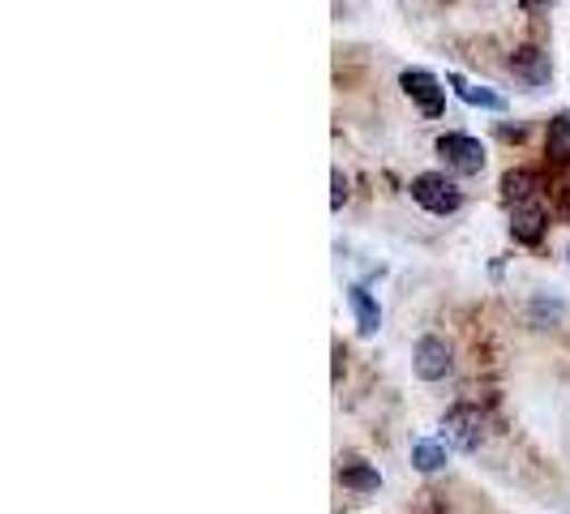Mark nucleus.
<instances>
[{"mask_svg":"<svg viewBox=\"0 0 570 514\" xmlns=\"http://www.w3.org/2000/svg\"><path fill=\"white\" fill-rule=\"evenodd\" d=\"M451 369H455V360H451L446 339L425 335V339L416 343V352H412V373H416L421 382H442V377H451Z\"/></svg>","mask_w":570,"mask_h":514,"instance_id":"obj_5","label":"nucleus"},{"mask_svg":"<svg viewBox=\"0 0 570 514\" xmlns=\"http://www.w3.org/2000/svg\"><path fill=\"white\" fill-rule=\"evenodd\" d=\"M562 219H567V224H570V189H567V194H562Z\"/></svg>","mask_w":570,"mask_h":514,"instance_id":"obj_16","label":"nucleus"},{"mask_svg":"<svg viewBox=\"0 0 570 514\" xmlns=\"http://www.w3.org/2000/svg\"><path fill=\"white\" fill-rule=\"evenodd\" d=\"M438 155H442V164L459 176H481L485 171V146L476 142L472 134H442L438 138Z\"/></svg>","mask_w":570,"mask_h":514,"instance_id":"obj_2","label":"nucleus"},{"mask_svg":"<svg viewBox=\"0 0 570 514\" xmlns=\"http://www.w3.org/2000/svg\"><path fill=\"white\" fill-rule=\"evenodd\" d=\"M331 180H335V198H331V210L340 215V210H343V201H347V176H343V171L335 168V171H331Z\"/></svg>","mask_w":570,"mask_h":514,"instance_id":"obj_15","label":"nucleus"},{"mask_svg":"<svg viewBox=\"0 0 570 514\" xmlns=\"http://www.w3.org/2000/svg\"><path fill=\"white\" fill-rule=\"evenodd\" d=\"M544 155H549L553 168L570 164V112H558L544 125Z\"/></svg>","mask_w":570,"mask_h":514,"instance_id":"obj_10","label":"nucleus"},{"mask_svg":"<svg viewBox=\"0 0 570 514\" xmlns=\"http://www.w3.org/2000/svg\"><path fill=\"white\" fill-rule=\"evenodd\" d=\"M511 73L528 86V90H541V86H549V78H553V60H549V52H541V48H514Z\"/></svg>","mask_w":570,"mask_h":514,"instance_id":"obj_6","label":"nucleus"},{"mask_svg":"<svg viewBox=\"0 0 570 514\" xmlns=\"http://www.w3.org/2000/svg\"><path fill=\"white\" fill-rule=\"evenodd\" d=\"M412 467L416 472H442L446 467V442H433V437H421V442H412Z\"/></svg>","mask_w":570,"mask_h":514,"instance_id":"obj_12","label":"nucleus"},{"mask_svg":"<svg viewBox=\"0 0 570 514\" xmlns=\"http://www.w3.org/2000/svg\"><path fill=\"white\" fill-rule=\"evenodd\" d=\"M511 236L519 240V245H541V236H544V210L537 206V201H514Z\"/></svg>","mask_w":570,"mask_h":514,"instance_id":"obj_7","label":"nucleus"},{"mask_svg":"<svg viewBox=\"0 0 570 514\" xmlns=\"http://www.w3.org/2000/svg\"><path fill=\"white\" fill-rule=\"evenodd\" d=\"M562 314H567L562 300H544V296H537L532 309H528V322H532V326H544V317H549V322H562Z\"/></svg>","mask_w":570,"mask_h":514,"instance_id":"obj_14","label":"nucleus"},{"mask_svg":"<svg viewBox=\"0 0 570 514\" xmlns=\"http://www.w3.org/2000/svg\"><path fill=\"white\" fill-rule=\"evenodd\" d=\"M340 485L352 488V493H377L382 488V472L370 467V463H361V458H343Z\"/></svg>","mask_w":570,"mask_h":514,"instance_id":"obj_11","label":"nucleus"},{"mask_svg":"<svg viewBox=\"0 0 570 514\" xmlns=\"http://www.w3.org/2000/svg\"><path fill=\"white\" fill-rule=\"evenodd\" d=\"M347 305H352V314H356V330L373 339L377 330H382V305L373 300L365 287H347Z\"/></svg>","mask_w":570,"mask_h":514,"instance_id":"obj_9","label":"nucleus"},{"mask_svg":"<svg viewBox=\"0 0 570 514\" xmlns=\"http://www.w3.org/2000/svg\"><path fill=\"white\" fill-rule=\"evenodd\" d=\"M412 201L429 210V215H438V219H446V215H455L459 206H463V194H459V185L451 176H442V171H421V176H412Z\"/></svg>","mask_w":570,"mask_h":514,"instance_id":"obj_1","label":"nucleus"},{"mask_svg":"<svg viewBox=\"0 0 570 514\" xmlns=\"http://www.w3.org/2000/svg\"><path fill=\"white\" fill-rule=\"evenodd\" d=\"M442 433H446V442H451L455 451L472 455V451H481V442H485V421H481L476 407L459 403V407H451V412L442 416Z\"/></svg>","mask_w":570,"mask_h":514,"instance_id":"obj_4","label":"nucleus"},{"mask_svg":"<svg viewBox=\"0 0 570 514\" xmlns=\"http://www.w3.org/2000/svg\"><path fill=\"white\" fill-rule=\"evenodd\" d=\"M532 185H537L532 171H507V176H502V189H507V198H514V201H528Z\"/></svg>","mask_w":570,"mask_h":514,"instance_id":"obj_13","label":"nucleus"},{"mask_svg":"<svg viewBox=\"0 0 570 514\" xmlns=\"http://www.w3.org/2000/svg\"><path fill=\"white\" fill-rule=\"evenodd\" d=\"M400 86H403V95H407V99L421 108V116H425V120H438V116L446 112V86L438 82L429 69H403Z\"/></svg>","mask_w":570,"mask_h":514,"instance_id":"obj_3","label":"nucleus"},{"mask_svg":"<svg viewBox=\"0 0 570 514\" xmlns=\"http://www.w3.org/2000/svg\"><path fill=\"white\" fill-rule=\"evenodd\" d=\"M446 86L455 90L468 108H481V112H507V99H502L498 90H489V86L468 82V78H459V73H451V78H446Z\"/></svg>","mask_w":570,"mask_h":514,"instance_id":"obj_8","label":"nucleus"}]
</instances>
